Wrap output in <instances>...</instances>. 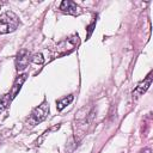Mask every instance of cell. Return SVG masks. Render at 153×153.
I'll list each match as a JSON object with an SVG mask.
<instances>
[{
	"label": "cell",
	"mask_w": 153,
	"mask_h": 153,
	"mask_svg": "<svg viewBox=\"0 0 153 153\" xmlns=\"http://www.w3.org/2000/svg\"><path fill=\"white\" fill-rule=\"evenodd\" d=\"M140 153H151V149L149 148H143L140 151Z\"/></svg>",
	"instance_id": "cell-11"
},
{
	"label": "cell",
	"mask_w": 153,
	"mask_h": 153,
	"mask_svg": "<svg viewBox=\"0 0 153 153\" xmlns=\"http://www.w3.org/2000/svg\"><path fill=\"white\" fill-rule=\"evenodd\" d=\"M48 114H49V104L47 102H43L39 106L33 109V111L30 115L29 121L31 124H38L47 118Z\"/></svg>",
	"instance_id": "cell-2"
},
{
	"label": "cell",
	"mask_w": 153,
	"mask_h": 153,
	"mask_svg": "<svg viewBox=\"0 0 153 153\" xmlns=\"http://www.w3.org/2000/svg\"><path fill=\"white\" fill-rule=\"evenodd\" d=\"M29 61H30V54H29V51L27 50L19 51V54L17 55V59H16L17 69L18 71H23L29 65Z\"/></svg>",
	"instance_id": "cell-3"
},
{
	"label": "cell",
	"mask_w": 153,
	"mask_h": 153,
	"mask_svg": "<svg viewBox=\"0 0 153 153\" xmlns=\"http://www.w3.org/2000/svg\"><path fill=\"white\" fill-rule=\"evenodd\" d=\"M151 82H152V74H148L147 78H146L143 81H141V82L137 84V86H136V88H135V91H134L133 93L136 94V96L142 94V93L146 92L147 88L151 86Z\"/></svg>",
	"instance_id": "cell-5"
},
{
	"label": "cell",
	"mask_w": 153,
	"mask_h": 153,
	"mask_svg": "<svg viewBox=\"0 0 153 153\" xmlns=\"http://www.w3.org/2000/svg\"><path fill=\"white\" fill-rule=\"evenodd\" d=\"M10 94H6L5 97H2L1 99H0V112L1 111H4V109L8 105V103H10Z\"/></svg>",
	"instance_id": "cell-8"
},
{
	"label": "cell",
	"mask_w": 153,
	"mask_h": 153,
	"mask_svg": "<svg viewBox=\"0 0 153 153\" xmlns=\"http://www.w3.org/2000/svg\"><path fill=\"white\" fill-rule=\"evenodd\" d=\"M93 26H94V23H92V24L88 26V37H90V35H91V32H92V30H93V29H92Z\"/></svg>",
	"instance_id": "cell-10"
},
{
	"label": "cell",
	"mask_w": 153,
	"mask_h": 153,
	"mask_svg": "<svg viewBox=\"0 0 153 153\" xmlns=\"http://www.w3.org/2000/svg\"><path fill=\"white\" fill-rule=\"evenodd\" d=\"M31 59H32V61L35 63H38V65H42L44 62V59H43V55L42 54H35Z\"/></svg>",
	"instance_id": "cell-9"
},
{
	"label": "cell",
	"mask_w": 153,
	"mask_h": 153,
	"mask_svg": "<svg viewBox=\"0 0 153 153\" xmlns=\"http://www.w3.org/2000/svg\"><path fill=\"white\" fill-rule=\"evenodd\" d=\"M25 80H26V75H25V74H23V75H20L19 78H17V80H16L14 84H13V87H12V91H11V94H10V99H13V98L19 93V91H20V88H22V85L24 84Z\"/></svg>",
	"instance_id": "cell-6"
},
{
	"label": "cell",
	"mask_w": 153,
	"mask_h": 153,
	"mask_svg": "<svg viewBox=\"0 0 153 153\" xmlns=\"http://www.w3.org/2000/svg\"><path fill=\"white\" fill-rule=\"evenodd\" d=\"M73 99H74V97H73L72 94H69V96H67V97H63L62 99H60V100L56 103V104H57V105H56L57 110H59V111L63 110V109H65L67 105H69V104L73 102Z\"/></svg>",
	"instance_id": "cell-7"
},
{
	"label": "cell",
	"mask_w": 153,
	"mask_h": 153,
	"mask_svg": "<svg viewBox=\"0 0 153 153\" xmlns=\"http://www.w3.org/2000/svg\"><path fill=\"white\" fill-rule=\"evenodd\" d=\"M60 10L67 14H76L78 13V6L74 1L71 0H63L60 5Z\"/></svg>",
	"instance_id": "cell-4"
},
{
	"label": "cell",
	"mask_w": 153,
	"mask_h": 153,
	"mask_svg": "<svg viewBox=\"0 0 153 153\" xmlns=\"http://www.w3.org/2000/svg\"><path fill=\"white\" fill-rule=\"evenodd\" d=\"M19 25V18L12 11H7L0 16V33H8L14 31Z\"/></svg>",
	"instance_id": "cell-1"
}]
</instances>
